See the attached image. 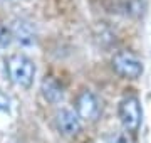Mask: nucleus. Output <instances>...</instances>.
I'll return each instance as SVG.
<instances>
[{
	"instance_id": "1",
	"label": "nucleus",
	"mask_w": 151,
	"mask_h": 143,
	"mask_svg": "<svg viewBox=\"0 0 151 143\" xmlns=\"http://www.w3.org/2000/svg\"><path fill=\"white\" fill-rule=\"evenodd\" d=\"M7 72L14 84L20 88H30L35 76V66L25 56L14 54L7 59Z\"/></svg>"
},
{
	"instance_id": "8",
	"label": "nucleus",
	"mask_w": 151,
	"mask_h": 143,
	"mask_svg": "<svg viewBox=\"0 0 151 143\" xmlns=\"http://www.w3.org/2000/svg\"><path fill=\"white\" fill-rule=\"evenodd\" d=\"M10 44V32L5 27H0V47H7Z\"/></svg>"
},
{
	"instance_id": "4",
	"label": "nucleus",
	"mask_w": 151,
	"mask_h": 143,
	"mask_svg": "<svg viewBox=\"0 0 151 143\" xmlns=\"http://www.w3.org/2000/svg\"><path fill=\"white\" fill-rule=\"evenodd\" d=\"M99 101L92 93L89 91H84V93L79 94V98L76 101V111H77V116L82 118L86 121H92L99 116Z\"/></svg>"
},
{
	"instance_id": "3",
	"label": "nucleus",
	"mask_w": 151,
	"mask_h": 143,
	"mask_svg": "<svg viewBox=\"0 0 151 143\" xmlns=\"http://www.w3.org/2000/svg\"><path fill=\"white\" fill-rule=\"evenodd\" d=\"M141 118H143V111L141 105L136 96H128L121 101L119 105V120L123 123L124 130L134 133L141 125Z\"/></svg>"
},
{
	"instance_id": "2",
	"label": "nucleus",
	"mask_w": 151,
	"mask_h": 143,
	"mask_svg": "<svg viewBox=\"0 0 151 143\" xmlns=\"http://www.w3.org/2000/svg\"><path fill=\"white\" fill-rule=\"evenodd\" d=\"M113 69L121 77L138 79L143 74V62L138 59V56L129 51H121L113 57Z\"/></svg>"
},
{
	"instance_id": "9",
	"label": "nucleus",
	"mask_w": 151,
	"mask_h": 143,
	"mask_svg": "<svg viewBox=\"0 0 151 143\" xmlns=\"http://www.w3.org/2000/svg\"><path fill=\"white\" fill-rule=\"evenodd\" d=\"M9 103H10V101H9V98H7L5 94L0 91V110L7 111V110H9Z\"/></svg>"
},
{
	"instance_id": "5",
	"label": "nucleus",
	"mask_w": 151,
	"mask_h": 143,
	"mask_svg": "<svg viewBox=\"0 0 151 143\" xmlns=\"http://www.w3.org/2000/svg\"><path fill=\"white\" fill-rule=\"evenodd\" d=\"M55 121H57L59 131L62 135H65V136H76V135H79V131H81L79 116L76 115L74 111L67 110V108H62V110L57 111Z\"/></svg>"
},
{
	"instance_id": "7",
	"label": "nucleus",
	"mask_w": 151,
	"mask_h": 143,
	"mask_svg": "<svg viewBox=\"0 0 151 143\" xmlns=\"http://www.w3.org/2000/svg\"><path fill=\"white\" fill-rule=\"evenodd\" d=\"M15 37L22 44H32L34 42V32L27 22H17L15 24Z\"/></svg>"
},
{
	"instance_id": "6",
	"label": "nucleus",
	"mask_w": 151,
	"mask_h": 143,
	"mask_svg": "<svg viewBox=\"0 0 151 143\" xmlns=\"http://www.w3.org/2000/svg\"><path fill=\"white\" fill-rule=\"evenodd\" d=\"M42 94H44V98L47 99L49 103H52V105L59 103L60 99H62V96H64L62 88L52 77H45L42 81Z\"/></svg>"
}]
</instances>
